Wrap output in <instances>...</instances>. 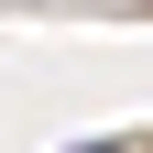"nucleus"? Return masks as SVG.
Returning <instances> with one entry per match:
<instances>
[{"mask_svg": "<svg viewBox=\"0 0 153 153\" xmlns=\"http://www.w3.org/2000/svg\"><path fill=\"white\" fill-rule=\"evenodd\" d=\"M76 153H120V142H76Z\"/></svg>", "mask_w": 153, "mask_h": 153, "instance_id": "obj_1", "label": "nucleus"}]
</instances>
